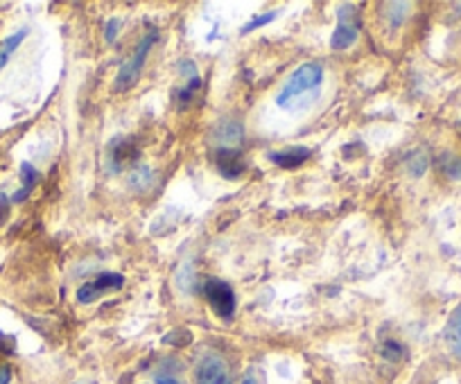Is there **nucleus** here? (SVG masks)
I'll return each mask as SVG.
<instances>
[{"label": "nucleus", "instance_id": "obj_1", "mask_svg": "<svg viewBox=\"0 0 461 384\" xmlns=\"http://www.w3.org/2000/svg\"><path fill=\"white\" fill-rule=\"evenodd\" d=\"M323 82V68L319 64H303L285 79L283 88L276 95V104L281 109H292L296 100H301L308 93L317 91Z\"/></svg>", "mask_w": 461, "mask_h": 384}, {"label": "nucleus", "instance_id": "obj_2", "mask_svg": "<svg viewBox=\"0 0 461 384\" xmlns=\"http://www.w3.org/2000/svg\"><path fill=\"white\" fill-rule=\"evenodd\" d=\"M157 41H158L157 30H149V32L140 39V43L136 46L134 55H131L130 59L121 66V70H118V77H115V91H130V88L139 82L140 70H143V66H145V59H148L149 50H152V46Z\"/></svg>", "mask_w": 461, "mask_h": 384}, {"label": "nucleus", "instance_id": "obj_3", "mask_svg": "<svg viewBox=\"0 0 461 384\" xmlns=\"http://www.w3.org/2000/svg\"><path fill=\"white\" fill-rule=\"evenodd\" d=\"M203 292H206L212 312L220 319H230V317L236 315V292H233V287L229 282L220 281V278H211L206 287H203Z\"/></svg>", "mask_w": 461, "mask_h": 384}, {"label": "nucleus", "instance_id": "obj_4", "mask_svg": "<svg viewBox=\"0 0 461 384\" xmlns=\"http://www.w3.org/2000/svg\"><path fill=\"white\" fill-rule=\"evenodd\" d=\"M125 287V276H121V273H100L97 278H93V281L84 282L82 287L77 290V301L79 303H95L97 299L104 297V294L109 292H118V290H122Z\"/></svg>", "mask_w": 461, "mask_h": 384}, {"label": "nucleus", "instance_id": "obj_5", "mask_svg": "<svg viewBox=\"0 0 461 384\" xmlns=\"http://www.w3.org/2000/svg\"><path fill=\"white\" fill-rule=\"evenodd\" d=\"M353 10H356L353 5H341L339 10H337L339 23H337L335 34H332L330 39L332 50H346V48H351L353 43L357 41V37H360V28H357L356 12Z\"/></svg>", "mask_w": 461, "mask_h": 384}, {"label": "nucleus", "instance_id": "obj_6", "mask_svg": "<svg viewBox=\"0 0 461 384\" xmlns=\"http://www.w3.org/2000/svg\"><path fill=\"white\" fill-rule=\"evenodd\" d=\"M197 384H233L230 382L229 366L221 357L206 355L197 366Z\"/></svg>", "mask_w": 461, "mask_h": 384}, {"label": "nucleus", "instance_id": "obj_7", "mask_svg": "<svg viewBox=\"0 0 461 384\" xmlns=\"http://www.w3.org/2000/svg\"><path fill=\"white\" fill-rule=\"evenodd\" d=\"M211 138L217 145V149H236L245 138V129L236 121H220L212 129Z\"/></svg>", "mask_w": 461, "mask_h": 384}, {"label": "nucleus", "instance_id": "obj_8", "mask_svg": "<svg viewBox=\"0 0 461 384\" xmlns=\"http://www.w3.org/2000/svg\"><path fill=\"white\" fill-rule=\"evenodd\" d=\"M215 165L224 179H238L247 170V161L238 149H217Z\"/></svg>", "mask_w": 461, "mask_h": 384}, {"label": "nucleus", "instance_id": "obj_9", "mask_svg": "<svg viewBox=\"0 0 461 384\" xmlns=\"http://www.w3.org/2000/svg\"><path fill=\"white\" fill-rule=\"evenodd\" d=\"M310 149L308 147H287L281 149V152H269L267 158L278 167H285V170H294V167L303 165L305 161L310 158Z\"/></svg>", "mask_w": 461, "mask_h": 384}, {"label": "nucleus", "instance_id": "obj_10", "mask_svg": "<svg viewBox=\"0 0 461 384\" xmlns=\"http://www.w3.org/2000/svg\"><path fill=\"white\" fill-rule=\"evenodd\" d=\"M21 181H23V185H21L19 192L12 197V201H14V204H21V201L28 200L30 192H32V188L39 183V172L32 163H23V165H21Z\"/></svg>", "mask_w": 461, "mask_h": 384}, {"label": "nucleus", "instance_id": "obj_11", "mask_svg": "<svg viewBox=\"0 0 461 384\" xmlns=\"http://www.w3.org/2000/svg\"><path fill=\"white\" fill-rule=\"evenodd\" d=\"M446 342L456 357H461V308L452 315L446 328Z\"/></svg>", "mask_w": 461, "mask_h": 384}, {"label": "nucleus", "instance_id": "obj_12", "mask_svg": "<svg viewBox=\"0 0 461 384\" xmlns=\"http://www.w3.org/2000/svg\"><path fill=\"white\" fill-rule=\"evenodd\" d=\"M25 37H28V30H19V32L12 34V37H7L5 41L0 43V70L5 68L7 61H10V57L14 55L16 48L25 41Z\"/></svg>", "mask_w": 461, "mask_h": 384}, {"label": "nucleus", "instance_id": "obj_13", "mask_svg": "<svg viewBox=\"0 0 461 384\" xmlns=\"http://www.w3.org/2000/svg\"><path fill=\"white\" fill-rule=\"evenodd\" d=\"M152 179H154V176H152V172H149V167L140 165V167H136L134 172H131L130 185H131V188H136V190H145L149 183H152Z\"/></svg>", "mask_w": 461, "mask_h": 384}, {"label": "nucleus", "instance_id": "obj_14", "mask_svg": "<svg viewBox=\"0 0 461 384\" xmlns=\"http://www.w3.org/2000/svg\"><path fill=\"white\" fill-rule=\"evenodd\" d=\"M276 16H278V12H269V14H260V16H256L254 21H249V23H247V25H242V34L254 32V30H258V28H265V25L272 23V21L276 19Z\"/></svg>", "mask_w": 461, "mask_h": 384}, {"label": "nucleus", "instance_id": "obj_15", "mask_svg": "<svg viewBox=\"0 0 461 384\" xmlns=\"http://www.w3.org/2000/svg\"><path fill=\"white\" fill-rule=\"evenodd\" d=\"M389 10V19H392V25L393 28H398L401 25V21L405 19V10H410V5L407 3H392V5H387Z\"/></svg>", "mask_w": 461, "mask_h": 384}, {"label": "nucleus", "instance_id": "obj_16", "mask_svg": "<svg viewBox=\"0 0 461 384\" xmlns=\"http://www.w3.org/2000/svg\"><path fill=\"white\" fill-rule=\"evenodd\" d=\"M383 355L387 357V360H401V355H405V348L398 342H387L383 344Z\"/></svg>", "mask_w": 461, "mask_h": 384}, {"label": "nucleus", "instance_id": "obj_17", "mask_svg": "<svg viewBox=\"0 0 461 384\" xmlns=\"http://www.w3.org/2000/svg\"><path fill=\"white\" fill-rule=\"evenodd\" d=\"M118 32H121V19H109V23H106L104 28L106 43H113L115 37H118Z\"/></svg>", "mask_w": 461, "mask_h": 384}, {"label": "nucleus", "instance_id": "obj_18", "mask_svg": "<svg viewBox=\"0 0 461 384\" xmlns=\"http://www.w3.org/2000/svg\"><path fill=\"white\" fill-rule=\"evenodd\" d=\"M14 348H16V339L10 337V335L0 333V353H3V355H12Z\"/></svg>", "mask_w": 461, "mask_h": 384}, {"label": "nucleus", "instance_id": "obj_19", "mask_svg": "<svg viewBox=\"0 0 461 384\" xmlns=\"http://www.w3.org/2000/svg\"><path fill=\"white\" fill-rule=\"evenodd\" d=\"M7 218H10V197L0 192V227L7 222Z\"/></svg>", "mask_w": 461, "mask_h": 384}, {"label": "nucleus", "instance_id": "obj_20", "mask_svg": "<svg viewBox=\"0 0 461 384\" xmlns=\"http://www.w3.org/2000/svg\"><path fill=\"white\" fill-rule=\"evenodd\" d=\"M12 382V369L7 364H0V384Z\"/></svg>", "mask_w": 461, "mask_h": 384}, {"label": "nucleus", "instance_id": "obj_21", "mask_svg": "<svg viewBox=\"0 0 461 384\" xmlns=\"http://www.w3.org/2000/svg\"><path fill=\"white\" fill-rule=\"evenodd\" d=\"M157 384H181V382L176 378H172V375H157Z\"/></svg>", "mask_w": 461, "mask_h": 384}, {"label": "nucleus", "instance_id": "obj_22", "mask_svg": "<svg viewBox=\"0 0 461 384\" xmlns=\"http://www.w3.org/2000/svg\"><path fill=\"white\" fill-rule=\"evenodd\" d=\"M450 174H452V176H461V161H456L455 165L450 167Z\"/></svg>", "mask_w": 461, "mask_h": 384}, {"label": "nucleus", "instance_id": "obj_23", "mask_svg": "<svg viewBox=\"0 0 461 384\" xmlns=\"http://www.w3.org/2000/svg\"><path fill=\"white\" fill-rule=\"evenodd\" d=\"M245 384H256V382H254V380H251V378H247Z\"/></svg>", "mask_w": 461, "mask_h": 384}, {"label": "nucleus", "instance_id": "obj_24", "mask_svg": "<svg viewBox=\"0 0 461 384\" xmlns=\"http://www.w3.org/2000/svg\"><path fill=\"white\" fill-rule=\"evenodd\" d=\"M459 127H461V125H459Z\"/></svg>", "mask_w": 461, "mask_h": 384}]
</instances>
